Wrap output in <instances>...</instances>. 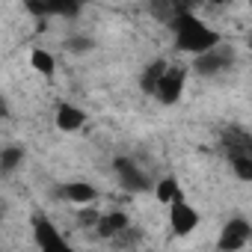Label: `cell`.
<instances>
[{
	"mask_svg": "<svg viewBox=\"0 0 252 252\" xmlns=\"http://www.w3.org/2000/svg\"><path fill=\"white\" fill-rule=\"evenodd\" d=\"M149 12H152L155 21H160V24H172V21L178 18V9H175L172 0H152V3H149Z\"/></svg>",
	"mask_w": 252,
	"mask_h": 252,
	"instance_id": "cell-13",
	"label": "cell"
},
{
	"mask_svg": "<svg viewBox=\"0 0 252 252\" xmlns=\"http://www.w3.org/2000/svg\"><path fill=\"white\" fill-rule=\"evenodd\" d=\"M86 0H24V6L36 15V18H45V15H77L83 9Z\"/></svg>",
	"mask_w": 252,
	"mask_h": 252,
	"instance_id": "cell-7",
	"label": "cell"
},
{
	"mask_svg": "<svg viewBox=\"0 0 252 252\" xmlns=\"http://www.w3.org/2000/svg\"><path fill=\"white\" fill-rule=\"evenodd\" d=\"M172 3H175L178 12H193V6L199 3V0H172Z\"/></svg>",
	"mask_w": 252,
	"mask_h": 252,
	"instance_id": "cell-19",
	"label": "cell"
},
{
	"mask_svg": "<svg viewBox=\"0 0 252 252\" xmlns=\"http://www.w3.org/2000/svg\"><path fill=\"white\" fill-rule=\"evenodd\" d=\"M155 196H158V202H160V205H169L172 199H178V196H181V187H178V181L169 175V178L158 181V187H155Z\"/></svg>",
	"mask_w": 252,
	"mask_h": 252,
	"instance_id": "cell-14",
	"label": "cell"
},
{
	"mask_svg": "<svg viewBox=\"0 0 252 252\" xmlns=\"http://www.w3.org/2000/svg\"><path fill=\"white\" fill-rule=\"evenodd\" d=\"M231 51L225 48V45H214L211 51H205V54H196V60H193V71L196 74H205V77H214V74H220V71H225L228 65H231Z\"/></svg>",
	"mask_w": 252,
	"mask_h": 252,
	"instance_id": "cell-4",
	"label": "cell"
},
{
	"mask_svg": "<svg viewBox=\"0 0 252 252\" xmlns=\"http://www.w3.org/2000/svg\"><path fill=\"white\" fill-rule=\"evenodd\" d=\"M63 196H65L71 205H92V202L98 199V190H95L92 184H86V181H68V184L63 187Z\"/></svg>",
	"mask_w": 252,
	"mask_h": 252,
	"instance_id": "cell-10",
	"label": "cell"
},
{
	"mask_svg": "<svg viewBox=\"0 0 252 252\" xmlns=\"http://www.w3.org/2000/svg\"><path fill=\"white\" fill-rule=\"evenodd\" d=\"M131 222H128V217H125L122 211H110V214H101V220H98V225H95V231L101 234V237H107V240H113L122 228H128Z\"/></svg>",
	"mask_w": 252,
	"mask_h": 252,
	"instance_id": "cell-11",
	"label": "cell"
},
{
	"mask_svg": "<svg viewBox=\"0 0 252 252\" xmlns=\"http://www.w3.org/2000/svg\"><path fill=\"white\" fill-rule=\"evenodd\" d=\"M30 63H33V68L39 71V74H54L57 71V63H54V57L48 54V51H42V48H36L33 54H30Z\"/></svg>",
	"mask_w": 252,
	"mask_h": 252,
	"instance_id": "cell-16",
	"label": "cell"
},
{
	"mask_svg": "<svg viewBox=\"0 0 252 252\" xmlns=\"http://www.w3.org/2000/svg\"><path fill=\"white\" fill-rule=\"evenodd\" d=\"M249 6H252V0H249Z\"/></svg>",
	"mask_w": 252,
	"mask_h": 252,
	"instance_id": "cell-21",
	"label": "cell"
},
{
	"mask_svg": "<svg viewBox=\"0 0 252 252\" xmlns=\"http://www.w3.org/2000/svg\"><path fill=\"white\" fill-rule=\"evenodd\" d=\"M249 240H252V225H249L243 217H231V220L222 225L217 246H220V249H225V252H231V249H240V246H246Z\"/></svg>",
	"mask_w": 252,
	"mask_h": 252,
	"instance_id": "cell-6",
	"label": "cell"
},
{
	"mask_svg": "<svg viewBox=\"0 0 252 252\" xmlns=\"http://www.w3.org/2000/svg\"><path fill=\"white\" fill-rule=\"evenodd\" d=\"M113 169H116V175H119V184L128 190V193H146V190L152 187L149 175H146L131 158H116V160H113Z\"/></svg>",
	"mask_w": 252,
	"mask_h": 252,
	"instance_id": "cell-3",
	"label": "cell"
},
{
	"mask_svg": "<svg viewBox=\"0 0 252 252\" xmlns=\"http://www.w3.org/2000/svg\"><path fill=\"white\" fill-rule=\"evenodd\" d=\"M249 48H252V36H249Z\"/></svg>",
	"mask_w": 252,
	"mask_h": 252,
	"instance_id": "cell-20",
	"label": "cell"
},
{
	"mask_svg": "<svg viewBox=\"0 0 252 252\" xmlns=\"http://www.w3.org/2000/svg\"><path fill=\"white\" fill-rule=\"evenodd\" d=\"M184 77H187V71H184L181 65H169L166 74L160 77L158 89H155L158 101H160V104H175V101L181 98V92H184Z\"/></svg>",
	"mask_w": 252,
	"mask_h": 252,
	"instance_id": "cell-8",
	"label": "cell"
},
{
	"mask_svg": "<svg viewBox=\"0 0 252 252\" xmlns=\"http://www.w3.org/2000/svg\"><path fill=\"white\" fill-rule=\"evenodd\" d=\"M83 125H86V113L80 107H74V104H60L57 107V128L60 131L74 134V131L83 128Z\"/></svg>",
	"mask_w": 252,
	"mask_h": 252,
	"instance_id": "cell-9",
	"label": "cell"
},
{
	"mask_svg": "<svg viewBox=\"0 0 252 252\" xmlns=\"http://www.w3.org/2000/svg\"><path fill=\"white\" fill-rule=\"evenodd\" d=\"M166 68H169V63H166V60H155V63H152V65L143 71V77H140V86H143V92L155 95V89H158L160 77L166 74Z\"/></svg>",
	"mask_w": 252,
	"mask_h": 252,
	"instance_id": "cell-12",
	"label": "cell"
},
{
	"mask_svg": "<svg viewBox=\"0 0 252 252\" xmlns=\"http://www.w3.org/2000/svg\"><path fill=\"white\" fill-rule=\"evenodd\" d=\"M172 30H175V45H178V51H184V54H205V51H211L214 45H220V33L217 30H211L202 18H196L193 12H178V18L169 24Z\"/></svg>",
	"mask_w": 252,
	"mask_h": 252,
	"instance_id": "cell-1",
	"label": "cell"
},
{
	"mask_svg": "<svg viewBox=\"0 0 252 252\" xmlns=\"http://www.w3.org/2000/svg\"><path fill=\"white\" fill-rule=\"evenodd\" d=\"M89 48H92V42L86 36H77L74 42H68V51H89Z\"/></svg>",
	"mask_w": 252,
	"mask_h": 252,
	"instance_id": "cell-18",
	"label": "cell"
},
{
	"mask_svg": "<svg viewBox=\"0 0 252 252\" xmlns=\"http://www.w3.org/2000/svg\"><path fill=\"white\" fill-rule=\"evenodd\" d=\"M33 240L39 249L45 252H54V249H65V237L60 234V228L45 217V214H33Z\"/></svg>",
	"mask_w": 252,
	"mask_h": 252,
	"instance_id": "cell-5",
	"label": "cell"
},
{
	"mask_svg": "<svg viewBox=\"0 0 252 252\" xmlns=\"http://www.w3.org/2000/svg\"><path fill=\"white\" fill-rule=\"evenodd\" d=\"M77 220H80V225H86V228H95V225H98V220H101V214L95 211V205H80V211H77Z\"/></svg>",
	"mask_w": 252,
	"mask_h": 252,
	"instance_id": "cell-17",
	"label": "cell"
},
{
	"mask_svg": "<svg viewBox=\"0 0 252 252\" xmlns=\"http://www.w3.org/2000/svg\"><path fill=\"white\" fill-rule=\"evenodd\" d=\"M169 225H172V231L181 234V237H184V234H193V231L199 228V211H196L193 205H187L184 193L169 202Z\"/></svg>",
	"mask_w": 252,
	"mask_h": 252,
	"instance_id": "cell-2",
	"label": "cell"
},
{
	"mask_svg": "<svg viewBox=\"0 0 252 252\" xmlns=\"http://www.w3.org/2000/svg\"><path fill=\"white\" fill-rule=\"evenodd\" d=\"M21 160H24V149H18V146H6L3 152H0V172L9 175Z\"/></svg>",
	"mask_w": 252,
	"mask_h": 252,
	"instance_id": "cell-15",
	"label": "cell"
}]
</instances>
